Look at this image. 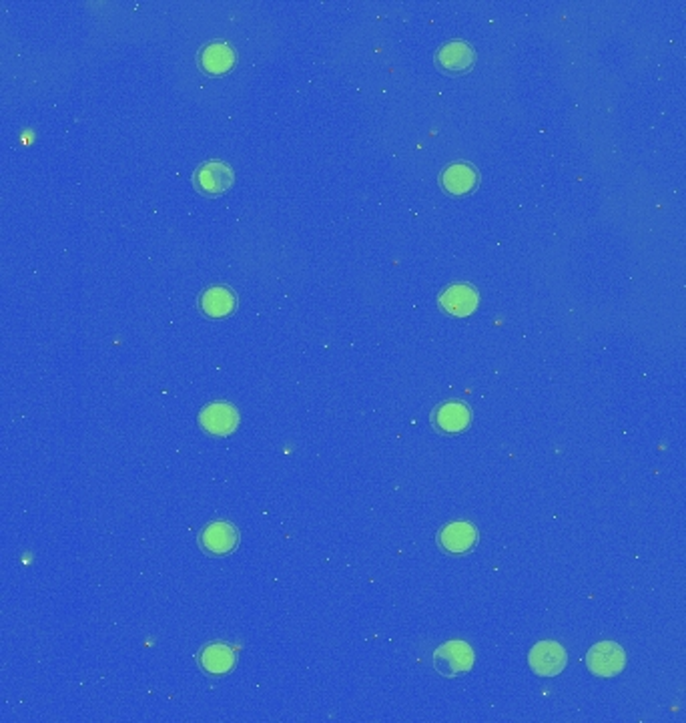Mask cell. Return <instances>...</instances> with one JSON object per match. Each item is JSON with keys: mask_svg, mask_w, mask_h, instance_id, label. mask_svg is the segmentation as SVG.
<instances>
[{"mask_svg": "<svg viewBox=\"0 0 686 723\" xmlns=\"http://www.w3.org/2000/svg\"><path fill=\"white\" fill-rule=\"evenodd\" d=\"M474 651L466 641H448L434 653V666L437 674L456 677L474 667Z\"/></svg>", "mask_w": 686, "mask_h": 723, "instance_id": "obj_1", "label": "cell"}, {"mask_svg": "<svg viewBox=\"0 0 686 723\" xmlns=\"http://www.w3.org/2000/svg\"><path fill=\"white\" fill-rule=\"evenodd\" d=\"M568 655L556 641H540L530 651V667L540 677H554L564 671Z\"/></svg>", "mask_w": 686, "mask_h": 723, "instance_id": "obj_2", "label": "cell"}, {"mask_svg": "<svg viewBox=\"0 0 686 723\" xmlns=\"http://www.w3.org/2000/svg\"><path fill=\"white\" fill-rule=\"evenodd\" d=\"M588 669L598 677H614L624 669L626 655L619 643L602 641L588 651Z\"/></svg>", "mask_w": 686, "mask_h": 723, "instance_id": "obj_3", "label": "cell"}, {"mask_svg": "<svg viewBox=\"0 0 686 723\" xmlns=\"http://www.w3.org/2000/svg\"><path fill=\"white\" fill-rule=\"evenodd\" d=\"M233 169L223 161H207L197 167L193 175L195 187L205 195H221L233 185Z\"/></svg>", "mask_w": 686, "mask_h": 723, "instance_id": "obj_4", "label": "cell"}, {"mask_svg": "<svg viewBox=\"0 0 686 723\" xmlns=\"http://www.w3.org/2000/svg\"><path fill=\"white\" fill-rule=\"evenodd\" d=\"M199 424L203 427V430H207L209 434L227 436V434L235 432L237 428L239 412L235 410V406H231L227 402H213L201 410Z\"/></svg>", "mask_w": 686, "mask_h": 723, "instance_id": "obj_5", "label": "cell"}, {"mask_svg": "<svg viewBox=\"0 0 686 723\" xmlns=\"http://www.w3.org/2000/svg\"><path fill=\"white\" fill-rule=\"evenodd\" d=\"M239 544V533L235 525L217 521L205 526L201 533V547L209 552V555H229L233 552Z\"/></svg>", "mask_w": 686, "mask_h": 723, "instance_id": "obj_6", "label": "cell"}, {"mask_svg": "<svg viewBox=\"0 0 686 723\" xmlns=\"http://www.w3.org/2000/svg\"><path fill=\"white\" fill-rule=\"evenodd\" d=\"M435 63L445 73H466L476 63V50L464 40H450L437 50Z\"/></svg>", "mask_w": 686, "mask_h": 723, "instance_id": "obj_7", "label": "cell"}, {"mask_svg": "<svg viewBox=\"0 0 686 723\" xmlns=\"http://www.w3.org/2000/svg\"><path fill=\"white\" fill-rule=\"evenodd\" d=\"M440 304L452 316H470L478 308V292L476 287L468 284H453L444 289V294L440 295Z\"/></svg>", "mask_w": 686, "mask_h": 723, "instance_id": "obj_8", "label": "cell"}, {"mask_svg": "<svg viewBox=\"0 0 686 723\" xmlns=\"http://www.w3.org/2000/svg\"><path fill=\"white\" fill-rule=\"evenodd\" d=\"M476 541H478L476 526L466 521L450 523L440 533L442 547L448 552H452V555H462V552L470 551L476 544Z\"/></svg>", "mask_w": 686, "mask_h": 723, "instance_id": "obj_9", "label": "cell"}, {"mask_svg": "<svg viewBox=\"0 0 686 723\" xmlns=\"http://www.w3.org/2000/svg\"><path fill=\"white\" fill-rule=\"evenodd\" d=\"M199 63L205 73L209 75H225L235 65V50L231 48L227 42H209L207 47L201 50Z\"/></svg>", "mask_w": 686, "mask_h": 723, "instance_id": "obj_10", "label": "cell"}, {"mask_svg": "<svg viewBox=\"0 0 686 723\" xmlns=\"http://www.w3.org/2000/svg\"><path fill=\"white\" fill-rule=\"evenodd\" d=\"M442 187L452 195H466L478 185V172L474 165L453 163L444 169Z\"/></svg>", "mask_w": 686, "mask_h": 723, "instance_id": "obj_11", "label": "cell"}, {"mask_svg": "<svg viewBox=\"0 0 686 723\" xmlns=\"http://www.w3.org/2000/svg\"><path fill=\"white\" fill-rule=\"evenodd\" d=\"M237 308L235 292H231L225 286H213L205 289L201 295V310L209 318H225L233 313Z\"/></svg>", "mask_w": 686, "mask_h": 723, "instance_id": "obj_12", "label": "cell"}, {"mask_svg": "<svg viewBox=\"0 0 686 723\" xmlns=\"http://www.w3.org/2000/svg\"><path fill=\"white\" fill-rule=\"evenodd\" d=\"M237 655L225 643H211L201 651V667L211 675H225L235 667Z\"/></svg>", "mask_w": 686, "mask_h": 723, "instance_id": "obj_13", "label": "cell"}, {"mask_svg": "<svg viewBox=\"0 0 686 723\" xmlns=\"http://www.w3.org/2000/svg\"><path fill=\"white\" fill-rule=\"evenodd\" d=\"M470 419H471L470 408L464 402H458V400H452V402L442 404L435 412L437 428L448 432V434L466 430Z\"/></svg>", "mask_w": 686, "mask_h": 723, "instance_id": "obj_14", "label": "cell"}]
</instances>
